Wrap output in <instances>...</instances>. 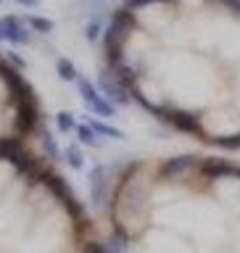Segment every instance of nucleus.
I'll return each mask as SVG.
<instances>
[{"label": "nucleus", "instance_id": "1", "mask_svg": "<svg viewBox=\"0 0 240 253\" xmlns=\"http://www.w3.org/2000/svg\"><path fill=\"white\" fill-rule=\"evenodd\" d=\"M77 90H79V95H82L85 106L90 108L93 114H98V116H103V119L114 116V106H111V100H108V98H103V95H100L98 90H95V84L90 82V79L79 77Z\"/></svg>", "mask_w": 240, "mask_h": 253}, {"label": "nucleus", "instance_id": "2", "mask_svg": "<svg viewBox=\"0 0 240 253\" xmlns=\"http://www.w3.org/2000/svg\"><path fill=\"white\" fill-rule=\"evenodd\" d=\"M0 42H13V45H27L29 32L24 29L19 19H0Z\"/></svg>", "mask_w": 240, "mask_h": 253}, {"label": "nucleus", "instance_id": "3", "mask_svg": "<svg viewBox=\"0 0 240 253\" xmlns=\"http://www.w3.org/2000/svg\"><path fill=\"white\" fill-rule=\"evenodd\" d=\"M90 185H93V201L103 206V193H106V179H103V166H95L90 174Z\"/></svg>", "mask_w": 240, "mask_h": 253}, {"label": "nucleus", "instance_id": "4", "mask_svg": "<svg viewBox=\"0 0 240 253\" xmlns=\"http://www.w3.org/2000/svg\"><path fill=\"white\" fill-rule=\"evenodd\" d=\"M87 126L95 132V134H103V137H111V140H122L124 132L116 129V126H111L106 122H98V119H87Z\"/></svg>", "mask_w": 240, "mask_h": 253}, {"label": "nucleus", "instance_id": "5", "mask_svg": "<svg viewBox=\"0 0 240 253\" xmlns=\"http://www.w3.org/2000/svg\"><path fill=\"white\" fill-rule=\"evenodd\" d=\"M66 161H69L71 169H77V171H79V169H85V153H82V148L71 142V145L66 148Z\"/></svg>", "mask_w": 240, "mask_h": 253}, {"label": "nucleus", "instance_id": "6", "mask_svg": "<svg viewBox=\"0 0 240 253\" xmlns=\"http://www.w3.org/2000/svg\"><path fill=\"white\" fill-rule=\"evenodd\" d=\"M100 87H103V92H106V95H108L111 100L127 103V92H124V90H122V87H119L116 82H111L108 77H103V84H100Z\"/></svg>", "mask_w": 240, "mask_h": 253}, {"label": "nucleus", "instance_id": "7", "mask_svg": "<svg viewBox=\"0 0 240 253\" xmlns=\"http://www.w3.org/2000/svg\"><path fill=\"white\" fill-rule=\"evenodd\" d=\"M58 74H61V79H66V82H79V74H77V69H74V63L71 61H66V58H58Z\"/></svg>", "mask_w": 240, "mask_h": 253}, {"label": "nucleus", "instance_id": "8", "mask_svg": "<svg viewBox=\"0 0 240 253\" xmlns=\"http://www.w3.org/2000/svg\"><path fill=\"white\" fill-rule=\"evenodd\" d=\"M55 124H58L61 132L77 129V122H74V116H71V114H58V116H55Z\"/></svg>", "mask_w": 240, "mask_h": 253}, {"label": "nucleus", "instance_id": "9", "mask_svg": "<svg viewBox=\"0 0 240 253\" xmlns=\"http://www.w3.org/2000/svg\"><path fill=\"white\" fill-rule=\"evenodd\" d=\"M77 134H79V140H82L85 145H95V132L87 124H77Z\"/></svg>", "mask_w": 240, "mask_h": 253}, {"label": "nucleus", "instance_id": "10", "mask_svg": "<svg viewBox=\"0 0 240 253\" xmlns=\"http://www.w3.org/2000/svg\"><path fill=\"white\" fill-rule=\"evenodd\" d=\"M35 29H40V32H50L53 29V21H48V19H43V16H35V19L29 21Z\"/></svg>", "mask_w": 240, "mask_h": 253}, {"label": "nucleus", "instance_id": "11", "mask_svg": "<svg viewBox=\"0 0 240 253\" xmlns=\"http://www.w3.org/2000/svg\"><path fill=\"white\" fill-rule=\"evenodd\" d=\"M16 3H19V5H27V8H35L40 0H16Z\"/></svg>", "mask_w": 240, "mask_h": 253}]
</instances>
